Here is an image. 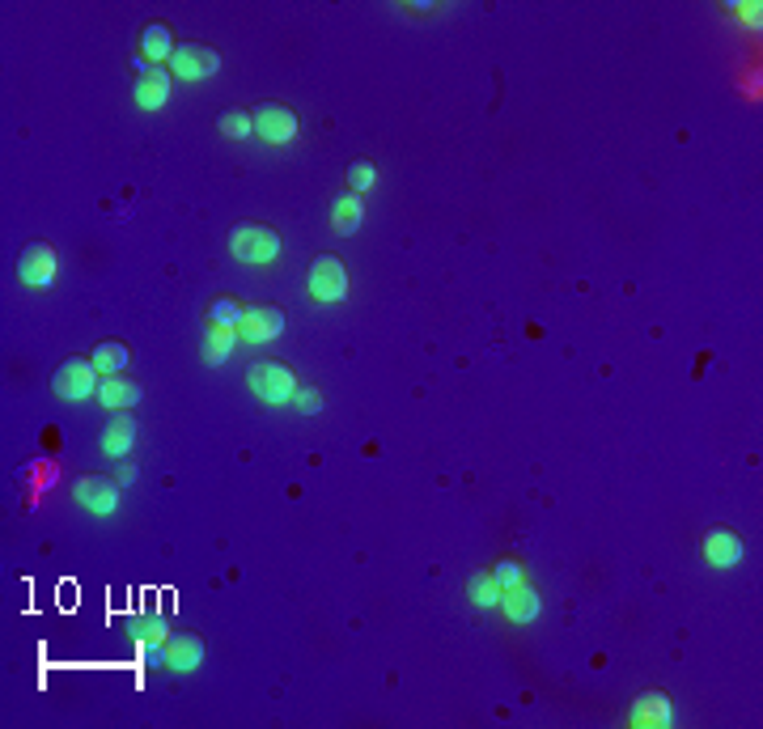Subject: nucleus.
Instances as JSON below:
<instances>
[{"mask_svg": "<svg viewBox=\"0 0 763 729\" xmlns=\"http://www.w3.org/2000/svg\"><path fill=\"white\" fill-rule=\"evenodd\" d=\"M174 34H170V26H162V22H153V26H145V34H140V60H149V64H170V56H174Z\"/></svg>", "mask_w": 763, "mask_h": 729, "instance_id": "nucleus-18", "label": "nucleus"}, {"mask_svg": "<svg viewBox=\"0 0 763 729\" xmlns=\"http://www.w3.org/2000/svg\"><path fill=\"white\" fill-rule=\"evenodd\" d=\"M251 119H255V136L268 140V145H289V140L297 136V115L289 111V106H280V102L255 106Z\"/></svg>", "mask_w": 763, "mask_h": 729, "instance_id": "nucleus-6", "label": "nucleus"}, {"mask_svg": "<svg viewBox=\"0 0 763 729\" xmlns=\"http://www.w3.org/2000/svg\"><path fill=\"white\" fill-rule=\"evenodd\" d=\"M238 344V331H229V327H208V340H204V361L208 365H221L229 352H234Z\"/></svg>", "mask_w": 763, "mask_h": 729, "instance_id": "nucleus-20", "label": "nucleus"}, {"mask_svg": "<svg viewBox=\"0 0 763 729\" xmlns=\"http://www.w3.org/2000/svg\"><path fill=\"white\" fill-rule=\"evenodd\" d=\"M492 581H496V590H513V585H522V568L518 564H513V560H501V564H496L492 568Z\"/></svg>", "mask_w": 763, "mask_h": 729, "instance_id": "nucleus-27", "label": "nucleus"}, {"mask_svg": "<svg viewBox=\"0 0 763 729\" xmlns=\"http://www.w3.org/2000/svg\"><path fill=\"white\" fill-rule=\"evenodd\" d=\"M670 721H674V713H670L666 691H645V696L632 704V725L636 729H666Z\"/></svg>", "mask_w": 763, "mask_h": 729, "instance_id": "nucleus-14", "label": "nucleus"}, {"mask_svg": "<svg viewBox=\"0 0 763 729\" xmlns=\"http://www.w3.org/2000/svg\"><path fill=\"white\" fill-rule=\"evenodd\" d=\"M73 496L90 513H115L119 509V484H111V475H81Z\"/></svg>", "mask_w": 763, "mask_h": 729, "instance_id": "nucleus-9", "label": "nucleus"}, {"mask_svg": "<svg viewBox=\"0 0 763 729\" xmlns=\"http://www.w3.org/2000/svg\"><path fill=\"white\" fill-rule=\"evenodd\" d=\"M704 560L713 564V568H734L742 560V539L734 535V530H725V526H713L704 535Z\"/></svg>", "mask_w": 763, "mask_h": 729, "instance_id": "nucleus-13", "label": "nucleus"}, {"mask_svg": "<svg viewBox=\"0 0 763 729\" xmlns=\"http://www.w3.org/2000/svg\"><path fill=\"white\" fill-rule=\"evenodd\" d=\"M280 331H285V310H276V306H246L242 310L238 335H246L251 344H268Z\"/></svg>", "mask_w": 763, "mask_h": 729, "instance_id": "nucleus-8", "label": "nucleus"}, {"mask_svg": "<svg viewBox=\"0 0 763 729\" xmlns=\"http://www.w3.org/2000/svg\"><path fill=\"white\" fill-rule=\"evenodd\" d=\"M98 382H102V373H98L94 361L68 357L56 369V378H51V390H56V399H64V403H81V399L98 395Z\"/></svg>", "mask_w": 763, "mask_h": 729, "instance_id": "nucleus-3", "label": "nucleus"}, {"mask_svg": "<svg viewBox=\"0 0 763 729\" xmlns=\"http://www.w3.org/2000/svg\"><path fill=\"white\" fill-rule=\"evenodd\" d=\"M136 640H140V645H166V636H170V624H166V619L162 615H149V619H132V628H128Z\"/></svg>", "mask_w": 763, "mask_h": 729, "instance_id": "nucleus-21", "label": "nucleus"}, {"mask_svg": "<svg viewBox=\"0 0 763 729\" xmlns=\"http://www.w3.org/2000/svg\"><path fill=\"white\" fill-rule=\"evenodd\" d=\"M501 607H505V615L513 619V624H530V619H539L543 602H539V594L522 581V585H513V590L501 594Z\"/></svg>", "mask_w": 763, "mask_h": 729, "instance_id": "nucleus-17", "label": "nucleus"}, {"mask_svg": "<svg viewBox=\"0 0 763 729\" xmlns=\"http://www.w3.org/2000/svg\"><path fill=\"white\" fill-rule=\"evenodd\" d=\"M229 251H234V259H242V263H272L280 255V234L268 225L242 221V225H234V234H229Z\"/></svg>", "mask_w": 763, "mask_h": 729, "instance_id": "nucleus-1", "label": "nucleus"}, {"mask_svg": "<svg viewBox=\"0 0 763 729\" xmlns=\"http://www.w3.org/2000/svg\"><path fill=\"white\" fill-rule=\"evenodd\" d=\"M221 68V56L204 43H179L170 56V73L179 81H208Z\"/></svg>", "mask_w": 763, "mask_h": 729, "instance_id": "nucleus-5", "label": "nucleus"}, {"mask_svg": "<svg viewBox=\"0 0 763 729\" xmlns=\"http://www.w3.org/2000/svg\"><path fill=\"white\" fill-rule=\"evenodd\" d=\"M94 365H98V373L106 378V373H123V365H128V344H119V340H102L98 348H94V357H90Z\"/></svg>", "mask_w": 763, "mask_h": 729, "instance_id": "nucleus-19", "label": "nucleus"}, {"mask_svg": "<svg viewBox=\"0 0 763 729\" xmlns=\"http://www.w3.org/2000/svg\"><path fill=\"white\" fill-rule=\"evenodd\" d=\"M738 13H742V22H751V26L763 22V9H759V5H738Z\"/></svg>", "mask_w": 763, "mask_h": 729, "instance_id": "nucleus-28", "label": "nucleus"}, {"mask_svg": "<svg viewBox=\"0 0 763 729\" xmlns=\"http://www.w3.org/2000/svg\"><path fill=\"white\" fill-rule=\"evenodd\" d=\"M115 484H119V488L136 484V467H119V471H115Z\"/></svg>", "mask_w": 763, "mask_h": 729, "instance_id": "nucleus-29", "label": "nucleus"}, {"mask_svg": "<svg viewBox=\"0 0 763 729\" xmlns=\"http://www.w3.org/2000/svg\"><path fill=\"white\" fill-rule=\"evenodd\" d=\"M246 386H251L255 399H263V403H289L293 390H297V378L285 361H255L246 369Z\"/></svg>", "mask_w": 763, "mask_h": 729, "instance_id": "nucleus-2", "label": "nucleus"}, {"mask_svg": "<svg viewBox=\"0 0 763 729\" xmlns=\"http://www.w3.org/2000/svg\"><path fill=\"white\" fill-rule=\"evenodd\" d=\"M136 106H145V111H162L166 98H170V73H166V64H149L145 73H140L136 81Z\"/></svg>", "mask_w": 763, "mask_h": 729, "instance_id": "nucleus-12", "label": "nucleus"}, {"mask_svg": "<svg viewBox=\"0 0 763 729\" xmlns=\"http://www.w3.org/2000/svg\"><path fill=\"white\" fill-rule=\"evenodd\" d=\"M306 289H310L314 301H344L348 297V268L335 255H318L310 263Z\"/></svg>", "mask_w": 763, "mask_h": 729, "instance_id": "nucleus-4", "label": "nucleus"}, {"mask_svg": "<svg viewBox=\"0 0 763 729\" xmlns=\"http://www.w3.org/2000/svg\"><path fill=\"white\" fill-rule=\"evenodd\" d=\"M217 128H221L229 140H246V136H255V119L234 106V111H225V115L217 119Z\"/></svg>", "mask_w": 763, "mask_h": 729, "instance_id": "nucleus-23", "label": "nucleus"}, {"mask_svg": "<svg viewBox=\"0 0 763 729\" xmlns=\"http://www.w3.org/2000/svg\"><path fill=\"white\" fill-rule=\"evenodd\" d=\"M289 403L297 407V412H306V416H314V412H323V390H318V386H297Z\"/></svg>", "mask_w": 763, "mask_h": 729, "instance_id": "nucleus-25", "label": "nucleus"}, {"mask_svg": "<svg viewBox=\"0 0 763 729\" xmlns=\"http://www.w3.org/2000/svg\"><path fill=\"white\" fill-rule=\"evenodd\" d=\"M98 446H102V454H111V458H123L132 446H136V420L128 416V412H119V416H111V424L102 429V437H98Z\"/></svg>", "mask_w": 763, "mask_h": 729, "instance_id": "nucleus-15", "label": "nucleus"}, {"mask_svg": "<svg viewBox=\"0 0 763 729\" xmlns=\"http://www.w3.org/2000/svg\"><path fill=\"white\" fill-rule=\"evenodd\" d=\"M374 179H378V170H374V162H352L348 166V191H369L374 187Z\"/></svg>", "mask_w": 763, "mask_h": 729, "instance_id": "nucleus-26", "label": "nucleus"}, {"mask_svg": "<svg viewBox=\"0 0 763 729\" xmlns=\"http://www.w3.org/2000/svg\"><path fill=\"white\" fill-rule=\"evenodd\" d=\"M102 407H111V412H128L132 403L145 399V390H140L136 378H128V373H106V378L98 382V395H94Z\"/></svg>", "mask_w": 763, "mask_h": 729, "instance_id": "nucleus-10", "label": "nucleus"}, {"mask_svg": "<svg viewBox=\"0 0 763 729\" xmlns=\"http://www.w3.org/2000/svg\"><path fill=\"white\" fill-rule=\"evenodd\" d=\"M238 323H242V306H238V301H229V297L212 301L208 327H229V331H238Z\"/></svg>", "mask_w": 763, "mask_h": 729, "instance_id": "nucleus-24", "label": "nucleus"}, {"mask_svg": "<svg viewBox=\"0 0 763 729\" xmlns=\"http://www.w3.org/2000/svg\"><path fill=\"white\" fill-rule=\"evenodd\" d=\"M56 268H60V259L47 242H30L26 251L17 255V276H22L30 289H47V284L56 280Z\"/></svg>", "mask_w": 763, "mask_h": 729, "instance_id": "nucleus-7", "label": "nucleus"}, {"mask_svg": "<svg viewBox=\"0 0 763 729\" xmlns=\"http://www.w3.org/2000/svg\"><path fill=\"white\" fill-rule=\"evenodd\" d=\"M467 594H471L475 607H501V590H496L492 573H488V577H484V573H475V577L467 581Z\"/></svg>", "mask_w": 763, "mask_h": 729, "instance_id": "nucleus-22", "label": "nucleus"}, {"mask_svg": "<svg viewBox=\"0 0 763 729\" xmlns=\"http://www.w3.org/2000/svg\"><path fill=\"white\" fill-rule=\"evenodd\" d=\"M365 221V200L357 191H344V195H335V204H331V229L335 234H357Z\"/></svg>", "mask_w": 763, "mask_h": 729, "instance_id": "nucleus-16", "label": "nucleus"}, {"mask_svg": "<svg viewBox=\"0 0 763 729\" xmlns=\"http://www.w3.org/2000/svg\"><path fill=\"white\" fill-rule=\"evenodd\" d=\"M162 649H166V666L179 670V674H187L204 662V640L195 632H170Z\"/></svg>", "mask_w": 763, "mask_h": 729, "instance_id": "nucleus-11", "label": "nucleus"}]
</instances>
